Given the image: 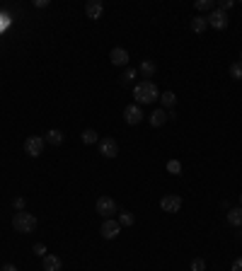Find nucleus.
I'll list each match as a JSON object with an SVG mask.
<instances>
[{"label":"nucleus","instance_id":"nucleus-21","mask_svg":"<svg viewBox=\"0 0 242 271\" xmlns=\"http://www.w3.org/2000/svg\"><path fill=\"white\" fill-rule=\"evenodd\" d=\"M133 223H136L133 213H128V211H121L119 213V225H121V228H131Z\"/></svg>","mask_w":242,"mask_h":271},{"label":"nucleus","instance_id":"nucleus-3","mask_svg":"<svg viewBox=\"0 0 242 271\" xmlns=\"http://www.w3.org/2000/svg\"><path fill=\"white\" fill-rule=\"evenodd\" d=\"M206 22H209V27H213V30L223 31L228 30V25H230V17H228V12H223V10H211L209 12V17H206Z\"/></svg>","mask_w":242,"mask_h":271},{"label":"nucleus","instance_id":"nucleus-16","mask_svg":"<svg viewBox=\"0 0 242 271\" xmlns=\"http://www.w3.org/2000/svg\"><path fill=\"white\" fill-rule=\"evenodd\" d=\"M155 70H157V65H155V60H151V59H146L141 63V68H138V73H141L143 78H152Z\"/></svg>","mask_w":242,"mask_h":271},{"label":"nucleus","instance_id":"nucleus-24","mask_svg":"<svg viewBox=\"0 0 242 271\" xmlns=\"http://www.w3.org/2000/svg\"><path fill=\"white\" fill-rule=\"evenodd\" d=\"M165 167H167V172H170V175H182V162H180V160H167V165H165Z\"/></svg>","mask_w":242,"mask_h":271},{"label":"nucleus","instance_id":"nucleus-8","mask_svg":"<svg viewBox=\"0 0 242 271\" xmlns=\"http://www.w3.org/2000/svg\"><path fill=\"white\" fill-rule=\"evenodd\" d=\"M141 119H143V109H141L138 104H128V107H123V121H126L128 126L141 123Z\"/></svg>","mask_w":242,"mask_h":271},{"label":"nucleus","instance_id":"nucleus-31","mask_svg":"<svg viewBox=\"0 0 242 271\" xmlns=\"http://www.w3.org/2000/svg\"><path fill=\"white\" fill-rule=\"evenodd\" d=\"M238 238H240V240H242V228H240V233H238Z\"/></svg>","mask_w":242,"mask_h":271},{"label":"nucleus","instance_id":"nucleus-2","mask_svg":"<svg viewBox=\"0 0 242 271\" xmlns=\"http://www.w3.org/2000/svg\"><path fill=\"white\" fill-rule=\"evenodd\" d=\"M12 228L15 233H22V235H30L36 230V215L27 211H17L12 215Z\"/></svg>","mask_w":242,"mask_h":271},{"label":"nucleus","instance_id":"nucleus-28","mask_svg":"<svg viewBox=\"0 0 242 271\" xmlns=\"http://www.w3.org/2000/svg\"><path fill=\"white\" fill-rule=\"evenodd\" d=\"M233 271H242V257H238L235 262H233V267H230Z\"/></svg>","mask_w":242,"mask_h":271},{"label":"nucleus","instance_id":"nucleus-11","mask_svg":"<svg viewBox=\"0 0 242 271\" xmlns=\"http://www.w3.org/2000/svg\"><path fill=\"white\" fill-rule=\"evenodd\" d=\"M85 15H88L90 20H99V17L104 15V5H102V0H90V2L85 5Z\"/></svg>","mask_w":242,"mask_h":271},{"label":"nucleus","instance_id":"nucleus-12","mask_svg":"<svg viewBox=\"0 0 242 271\" xmlns=\"http://www.w3.org/2000/svg\"><path fill=\"white\" fill-rule=\"evenodd\" d=\"M109 60L114 63V65H128V51L126 49H121V46H117V49H112V54H109Z\"/></svg>","mask_w":242,"mask_h":271},{"label":"nucleus","instance_id":"nucleus-6","mask_svg":"<svg viewBox=\"0 0 242 271\" xmlns=\"http://www.w3.org/2000/svg\"><path fill=\"white\" fill-rule=\"evenodd\" d=\"M182 196H177V194H167V196H162L160 199V209L165 213H180V209H182Z\"/></svg>","mask_w":242,"mask_h":271},{"label":"nucleus","instance_id":"nucleus-7","mask_svg":"<svg viewBox=\"0 0 242 271\" xmlns=\"http://www.w3.org/2000/svg\"><path fill=\"white\" fill-rule=\"evenodd\" d=\"M25 152H27L30 157H39V155L44 152V138H41V136H30V138L25 141Z\"/></svg>","mask_w":242,"mask_h":271},{"label":"nucleus","instance_id":"nucleus-9","mask_svg":"<svg viewBox=\"0 0 242 271\" xmlns=\"http://www.w3.org/2000/svg\"><path fill=\"white\" fill-rule=\"evenodd\" d=\"M99 233H102V238H104V240H114V238H117V235L121 233L119 220H112V218H107V220L102 223Z\"/></svg>","mask_w":242,"mask_h":271},{"label":"nucleus","instance_id":"nucleus-29","mask_svg":"<svg viewBox=\"0 0 242 271\" xmlns=\"http://www.w3.org/2000/svg\"><path fill=\"white\" fill-rule=\"evenodd\" d=\"M34 5H36V7H46V5H49V0H34Z\"/></svg>","mask_w":242,"mask_h":271},{"label":"nucleus","instance_id":"nucleus-5","mask_svg":"<svg viewBox=\"0 0 242 271\" xmlns=\"http://www.w3.org/2000/svg\"><path fill=\"white\" fill-rule=\"evenodd\" d=\"M94 209H97V213L107 220V218H112V215L117 213V201H114L112 196H99L97 204H94Z\"/></svg>","mask_w":242,"mask_h":271},{"label":"nucleus","instance_id":"nucleus-10","mask_svg":"<svg viewBox=\"0 0 242 271\" xmlns=\"http://www.w3.org/2000/svg\"><path fill=\"white\" fill-rule=\"evenodd\" d=\"M41 269L44 271H60L63 269V259L56 257V254H46V257L41 259Z\"/></svg>","mask_w":242,"mask_h":271},{"label":"nucleus","instance_id":"nucleus-26","mask_svg":"<svg viewBox=\"0 0 242 271\" xmlns=\"http://www.w3.org/2000/svg\"><path fill=\"white\" fill-rule=\"evenodd\" d=\"M34 254L44 259V257H46V244H41V242H36V244H34Z\"/></svg>","mask_w":242,"mask_h":271},{"label":"nucleus","instance_id":"nucleus-1","mask_svg":"<svg viewBox=\"0 0 242 271\" xmlns=\"http://www.w3.org/2000/svg\"><path fill=\"white\" fill-rule=\"evenodd\" d=\"M133 97H136V104L143 107V104H152L160 99V90L152 80H141L136 88H133Z\"/></svg>","mask_w":242,"mask_h":271},{"label":"nucleus","instance_id":"nucleus-32","mask_svg":"<svg viewBox=\"0 0 242 271\" xmlns=\"http://www.w3.org/2000/svg\"><path fill=\"white\" fill-rule=\"evenodd\" d=\"M240 209H242V194H240Z\"/></svg>","mask_w":242,"mask_h":271},{"label":"nucleus","instance_id":"nucleus-17","mask_svg":"<svg viewBox=\"0 0 242 271\" xmlns=\"http://www.w3.org/2000/svg\"><path fill=\"white\" fill-rule=\"evenodd\" d=\"M80 138H83V143H85V146H94V143H99V133H97L94 128H85V131L80 133Z\"/></svg>","mask_w":242,"mask_h":271},{"label":"nucleus","instance_id":"nucleus-19","mask_svg":"<svg viewBox=\"0 0 242 271\" xmlns=\"http://www.w3.org/2000/svg\"><path fill=\"white\" fill-rule=\"evenodd\" d=\"M209 27V22H206V17H201V15H196L194 20H191V31L194 34H204Z\"/></svg>","mask_w":242,"mask_h":271},{"label":"nucleus","instance_id":"nucleus-30","mask_svg":"<svg viewBox=\"0 0 242 271\" xmlns=\"http://www.w3.org/2000/svg\"><path fill=\"white\" fill-rule=\"evenodd\" d=\"M0 271H17V267H15V264H5Z\"/></svg>","mask_w":242,"mask_h":271},{"label":"nucleus","instance_id":"nucleus-18","mask_svg":"<svg viewBox=\"0 0 242 271\" xmlns=\"http://www.w3.org/2000/svg\"><path fill=\"white\" fill-rule=\"evenodd\" d=\"M228 223L233 228H242V209H228Z\"/></svg>","mask_w":242,"mask_h":271},{"label":"nucleus","instance_id":"nucleus-23","mask_svg":"<svg viewBox=\"0 0 242 271\" xmlns=\"http://www.w3.org/2000/svg\"><path fill=\"white\" fill-rule=\"evenodd\" d=\"M230 78L233 80H242V60H235L230 65Z\"/></svg>","mask_w":242,"mask_h":271},{"label":"nucleus","instance_id":"nucleus-20","mask_svg":"<svg viewBox=\"0 0 242 271\" xmlns=\"http://www.w3.org/2000/svg\"><path fill=\"white\" fill-rule=\"evenodd\" d=\"M136 75H138V70H136V68H126V70L121 73L119 83H121V85H131V83L136 80Z\"/></svg>","mask_w":242,"mask_h":271},{"label":"nucleus","instance_id":"nucleus-27","mask_svg":"<svg viewBox=\"0 0 242 271\" xmlns=\"http://www.w3.org/2000/svg\"><path fill=\"white\" fill-rule=\"evenodd\" d=\"M12 206H15V209H17V211H25V206H27V201H25V199H22V196H17V199H15V201H12Z\"/></svg>","mask_w":242,"mask_h":271},{"label":"nucleus","instance_id":"nucleus-13","mask_svg":"<svg viewBox=\"0 0 242 271\" xmlns=\"http://www.w3.org/2000/svg\"><path fill=\"white\" fill-rule=\"evenodd\" d=\"M160 104L165 107V112H170V109H175V104H177V94L172 90H165L160 94Z\"/></svg>","mask_w":242,"mask_h":271},{"label":"nucleus","instance_id":"nucleus-4","mask_svg":"<svg viewBox=\"0 0 242 271\" xmlns=\"http://www.w3.org/2000/svg\"><path fill=\"white\" fill-rule=\"evenodd\" d=\"M97 148H99V155L107 157V160H114V157L119 155V143H117V138H99Z\"/></svg>","mask_w":242,"mask_h":271},{"label":"nucleus","instance_id":"nucleus-15","mask_svg":"<svg viewBox=\"0 0 242 271\" xmlns=\"http://www.w3.org/2000/svg\"><path fill=\"white\" fill-rule=\"evenodd\" d=\"M165 121H167V112L160 107V109H155L151 114V126L152 128H160V126H165Z\"/></svg>","mask_w":242,"mask_h":271},{"label":"nucleus","instance_id":"nucleus-14","mask_svg":"<svg viewBox=\"0 0 242 271\" xmlns=\"http://www.w3.org/2000/svg\"><path fill=\"white\" fill-rule=\"evenodd\" d=\"M44 141H46V143H51V146H63L65 136H63V131H59V128H51V131H46Z\"/></svg>","mask_w":242,"mask_h":271},{"label":"nucleus","instance_id":"nucleus-25","mask_svg":"<svg viewBox=\"0 0 242 271\" xmlns=\"http://www.w3.org/2000/svg\"><path fill=\"white\" fill-rule=\"evenodd\" d=\"M191 271H206V262H204L201 257L191 259Z\"/></svg>","mask_w":242,"mask_h":271},{"label":"nucleus","instance_id":"nucleus-22","mask_svg":"<svg viewBox=\"0 0 242 271\" xmlns=\"http://www.w3.org/2000/svg\"><path fill=\"white\" fill-rule=\"evenodd\" d=\"M194 7H196L199 12H211V10H215V2H213V0H196Z\"/></svg>","mask_w":242,"mask_h":271}]
</instances>
